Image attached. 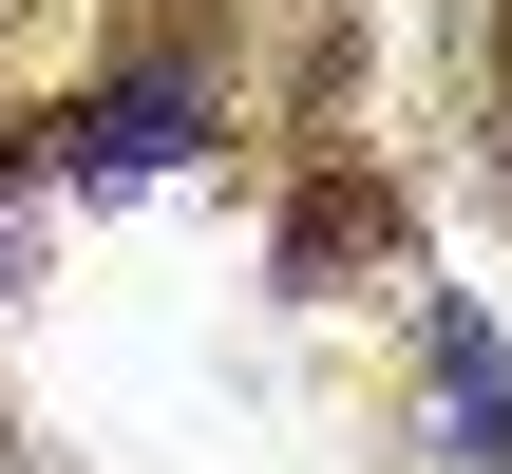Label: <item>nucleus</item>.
I'll list each match as a JSON object with an SVG mask.
<instances>
[{"label": "nucleus", "mask_w": 512, "mask_h": 474, "mask_svg": "<svg viewBox=\"0 0 512 474\" xmlns=\"http://www.w3.org/2000/svg\"><path fill=\"white\" fill-rule=\"evenodd\" d=\"M190 133H209V95H190V76H114L95 114H57V152H76L95 190H114V171H171Z\"/></svg>", "instance_id": "nucleus-1"}, {"label": "nucleus", "mask_w": 512, "mask_h": 474, "mask_svg": "<svg viewBox=\"0 0 512 474\" xmlns=\"http://www.w3.org/2000/svg\"><path fill=\"white\" fill-rule=\"evenodd\" d=\"M437 399H456V456L512 474V361H494V323H475V304H437Z\"/></svg>", "instance_id": "nucleus-2"}, {"label": "nucleus", "mask_w": 512, "mask_h": 474, "mask_svg": "<svg viewBox=\"0 0 512 474\" xmlns=\"http://www.w3.org/2000/svg\"><path fill=\"white\" fill-rule=\"evenodd\" d=\"M0 190H19V152H0Z\"/></svg>", "instance_id": "nucleus-3"}]
</instances>
